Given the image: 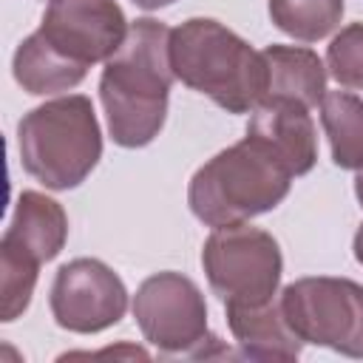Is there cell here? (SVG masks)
<instances>
[{"mask_svg":"<svg viewBox=\"0 0 363 363\" xmlns=\"http://www.w3.org/2000/svg\"><path fill=\"white\" fill-rule=\"evenodd\" d=\"M170 34L173 28L162 20L139 17L99 74L108 133L119 147H145L164 128L167 96L176 79L170 65Z\"/></svg>","mask_w":363,"mask_h":363,"instance_id":"6da1fadb","label":"cell"},{"mask_svg":"<svg viewBox=\"0 0 363 363\" xmlns=\"http://www.w3.org/2000/svg\"><path fill=\"white\" fill-rule=\"evenodd\" d=\"M292 179L289 167L269 147L244 136L193 173L187 204L193 216L213 230L244 224L275 210L289 196Z\"/></svg>","mask_w":363,"mask_h":363,"instance_id":"7a4b0ae2","label":"cell"},{"mask_svg":"<svg viewBox=\"0 0 363 363\" xmlns=\"http://www.w3.org/2000/svg\"><path fill=\"white\" fill-rule=\"evenodd\" d=\"M176 79L210 96L227 113H250L267 88L264 57L213 17H190L170 34Z\"/></svg>","mask_w":363,"mask_h":363,"instance_id":"3957f363","label":"cell"},{"mask_svg":"<svg viewBox=\"0 0 363 363\" xmlns=\"http://www.w3.org/2000/svg\"><path fill=\"white\" fill-rule=\"evenodd\" d=\"M23 170L48 190L79 187L102 159V130L94 102L68 94L31 108L17 125Z\"/></svg>","mask_w":363,"mask_h":363,"instance_id":"277c9868","label":"cell"},{"mask_svg":"<svg viewBox=\"0 0 363 363\" xmlns=\"http://www.w3.org/2000/svg\"><path fill=\"white\" fill-rule=\"evenodd\" d=\"M201 267L213 295L224 306L264 303L278 295L284 258L278 241L244 224L216 227L201 247Z\"/></svg>","mask_w":363,"mask_h":363,"instance_id":"5b68a950","label":"cell"},{"mask_svg":"<svg viewBox=\"0 0 363 363\" xmlns=\"http://www.w3.org/2000/svg\"><path fill=\"white\" fill-rule=\"evenodd\" d=\"M278 295L286 323L303 343L363 357V284L309 275L286 284Z\"/></svg>","mask_w":363,"mask_h":363,"instance_id":"8992f818","label":"cell"},{"mask_svg":"<svg viewBox=\"0 0 363 363\" xmlns=\"http://www.w3.org/2000/svg\"><path fill=\"white\" fill-rule=\"evenodd\" d=\"M133 318L142 337L164 354H207V303L193 278L182 272H156L133 295Z\"/></svg>","mask_w":363,"mask_h":363,"instance_id":"52a82bcc","label":"cell"},{"mask_svg":"<svg viewBox=\"0 0 363 363\" xmlns=\"http://www.w3.org/2000/svg\"><path fill=\"white\" fill-rule=\"evenodd\" d=\"M48 303L60 329L96 335L125 318L128 289L105 261L74 258L57 269Z\"/></svg>","mask_w":363,"mask_h":363,"instance_id":"ba28073f","label":"cell"},{"mask_svg":"<svg viewBox=\"0 0 363 363\" xmlns=\"http://www.w3.org/2000/svg\"><path fill=\"white\" fill-rule=\"evenodd\" d=\"M128 28L116 0H48L37 34L60 57L88 71L119 51Z\"/></svg>","mask_w":363,"mask_h":363,"instance_id":"9c48e42d","label":"cell"},{"mask_svg":"<svg viewBox=\"0 0 363 363\" xmlns=\"http://www.w3.org/2000/svg\"><path fill=\"white\" fill-rule=\"evenodd\" d=\"M247 136L269 147L292 176H306L318 162V133L309 108L295 99H264L250 111Z\"/></svg>","mask_w":363,"mask_h":363,"instance_id":"30bf717a","label":"cell"},{"mask_svg":"<svg viewBox=\"0 0 363 363\" xmlns=\"http://www.w3.org/2000/svg\"><path fill=\"white\" fill-rule=\"evenodd\" d=\"M68 241V216L62 204L40 190H23L14 201L11 221L0 238L3 247L20 250L40 264L57 258Z\"/></svg>","mask_w":363,"mask_h":363,"instance_id":"8fae6325","label":"cell"},{"mask_svg":"<svg viewBox=\"0 0 363 363\" xmlns=\"http://www.w3.org/2000/svg\"><path fill=\"white\" fill-rule=\"evenodd\" d=\"M227 309V326L250 360H298L303 340L292 332V326L284 318L281 295L250 303V306H224Z\"/></svg>","mask_w":363,"mask_h":363,"instance_id":"7c38bea8","label":"cell"},{"mask_svg":"<svg viewBox=\"0 0 363 363\" xmlns=\"http://www.w3.org/2000/svg\"><path fill=\"white\" fill-rule=\"evenodd\" d=\"M261 57L267 71L264 99H295L306 108L320 105L326 94V65L312 48L272 43L261 51Z\"/></svg>","mask_w":363,"mask_h":363,"instance_id":"4fadbf2b","label":"cell"},{"mask_svg":"<svg viewBox=\"0 0 363 363\" xmlns=\"http://www.w3.org/2000/svg\"><path fill=\"white\" fill-rule=\"evenodd\" d=\"M11 74L17 79V85L31 94V96H48V94H62L77 88L85 79V68L68 62L65 57H60L37 31L28 34L11 60Z\"/></svg>","mask_w":363,"mask_h":363,"instance_id":"5bb4252c","label":"cell"},{"mask_svg":"<svg viewBox=\"0 0 363 363\" xmlns=\"http://www.w3.org/2000/svg\"><path fill=\"white\" fill-rule=\"evenodd\" d=\"M320 125L332 162L343 170H363V99L352 91H326L320 99Z\"/></svg>","mask_w":363,"mask_h":363,"instance_id":"9a60e30c","label":"cell"},{"mask_svg":"<svg viewBox=\"0 0 363 363\" xmlns=\"http://www.w3.org/2000/svg\"><path fill=\"white\" fill-rule=\"evenodd\" d=\"M269 20L284 34L301 43H318L329 37L343 17V0H269Z\"/></svg>","mask_w":363,"mask_h":363,"instance_id":"2e32d148","label":"cell"},{"mask_svg":"<svg viewBox=\"0 0 363 363\" xmlns=\"http://www.w3.org/2000/svg\"><path fill=\"white\" fill-rule=\"evenodd\" d=\"M40 278V261L0 244V320H17L34 295Z\"/></svg>","mask_w":363,"mask_h":363,"instance_id":"e0dca14e","label":"cell"},{"mask_svg":"<svg viewBox=\"0 0 363 363\" xmlns=\"http://www.w3.org/2000/svg\"><path fill=\"white\" fill-rule=\"evenodd\" d=\"M326 68L337 85L363 91V23H349L332 37L326 48Z\"/></svg>","mask_w":363,"mask_h":363,"instance_id":"ac0fdd59","label":"cell"},{"mask_svg":"<svg viewBox=\"0 0 363 363\" xmlns=\"http://www.w3.org/2000/svg\"><path fill=\"white\" fill-rule=\"evenodd\" d=\"M130 3L139 6V9H145V11H156V9H164V6H170L176 0H130Z\"/></svg>","mask_w":363,"mask_h":363,"instance_id":"d6986e66","label":"cell"},{"mask_svg":"<svg viewBox=\"0 0 363 363\" xmlns=\"http://www.w3.org/2000/svg\"><path fill=\"white\" fill-rule=\"evenodd\" d=\"M352 250H354V258H357V264H363V224H360V227H357V233H354Z\"/></svg>","mask_w":363,"mask_h":363,"instance_id":"ffe728a7","label":"cell"},{"mask_svg":"<svg viewBox=\"0 0 363 363\" xmlns=\"http://www.w3.org/2000/svg\"><path fill=\"white\" fill-rule=\"evenodd\" d=\"M354 196H357V201L363 207V170H357V176H354Z\"/></svg>","mask_w":363,"mask_h":363,"instance_id":"44dd1931","label":"cell"}]
</instances>
